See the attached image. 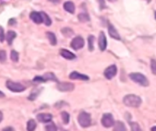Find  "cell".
Listing matches in <instances>:
<instances>
[{
    "instance_id": "6da1fadb",
    "label": "cell",
    "mask_w": 156,
    "mask_h": 131,
    "mask_svg": "<svg viewBox=\"0 0 156 131\" xmlns=\"http://www.w3.org/2000/svg\"><path fill=\"white\" fill-rule=\"evenodd\" d=\"M123 103L127 107H138L142 104V98L136 95H127L123 97Z\"/></svg>"
},
{
    "instance_id": "7a4b0ae2",
    "label": "cell",
    "mask_w": 156,
    "mask_h": 131,
    "mask_svg": "<svg viewBox=\"0 0 156 131\" xmlns=\"http://www.w3.org/2000/svg\"><path fill=\"white\" fill-rule=\"evenodd\" d=\"M130 78L131 80L138 83L139 85H141L142 86H149V81H148L147 78L140 73H131V74H130Z\"/></svg>"
},
{
    "instance_id": "3957f363",
    "label": "cell",
    "mask_w": 156,
    "mask_h": 131,
    "mask_svg": "<svg viewBox=\"0 0 156 131\" xmlns=\"http://www.w3.org/2000/svg\"><path fill=\"white\" fill-rule=\"evenodd\" d=\"M78 121H79V124L80 125V127H90L91 124L90 115L87 112H84V111L80 112V114L79 115V117H78Z\"/></svg>"
},
{
    "instance_id": "277c9868",
    "label": "cell",
    "mask_w": 156,
    "mask_h": 131,
    "mask_svg": "<svg viewBox=\"0 0 156 131\" xmlns=\"http://www.w3.org/2000/svg\"><path fill=\"white\" fill-rule=\"evenodd\" d=\"M6 86L7 89L12 91V92H16V93H19V92H23L26 90V86L21 85L20 83H17L11 80H7L6 83Z\"/></svg>"
},
{
    "instance_id": "5b68a950",
    "label": "cell",
    "mask_w": 156,
    "mask_h": 131,
    "mask_svg": "<svg viewBox=\"0 0 156 131\" xmlns=\"http://www.w3.org/2000/svg\"><path fill=\"white\" fill-rule=\"evenodd\" d=\"M85 43H84V39H83L81 37H74L73 39H72L71 43H70V46L71 48L75 49V50H79L80 48H82L83 47H84Z\"/></svg>"
},
{
    "instance_id": "8992f818",
    "label": "cell",
    "mask_w": 156,
    "mask_h": 131,
    "mask_svg": "<svg viewBox=\"0 0 156 131\" xmlns=\"http://www.w3.org/2000/svg\"><path fill=\"white\" fill-rule=\"evenodd\" d=\"M101 124L105 127H110L114 125V119L111 114H104L101 118Z\"/></svg>"
},
{
    "instance_id": "52a82bcc",
    "label": "cell",
    "mask_w": 156,
    "mask_h": 131,
    "mask_svg": "<svg viewBox=\"0 0 156 131\" xmlns=\"http://www.w3.org/2000/svg\"><path fill=\"white\" fill-rule=\"evenodd\" d=\"M117 74V67L115 65H111L104 71V76L107 79H112Z\"/></svg>"
},
{
    "instance_id": "ba28073f",
    "label": "cell",
    "mask_w": 156,
    "mask_h": 131,
    "mask_svg": "<svg viewBox=\"0 0 156 131\" xmlns=\"http://www.w3.org/2000/svg\"><path fill=\"white\" fill-rule=\"evenodd\" d=\"M57 87L60 91L68 92V91H72L74 89V85L71 83H58Z\"/></svg>"
},
{
    "instance_id": "9c48e42d",
    "label": "cell",
    "mask_w": 156,
    "mask_h": 131,
    "mask_svg": "<svg viewBox=\"0 0 156 131\" xmlns=\"http://www.w3.org/2000/svg\"><path fill=\"white\" fill-rule=\"evenodd\" d=\"M52 115L48 114V113H40L37 116V118L39 122L41 123H49L52 120Z\"/></svg>"
},
{
    "instance_id": "30bf717a",
    "label": "cell",
    "mask_w": 156,
    "mask_h": 131,
    "mask_svg": "<svg viewBox=\"0 0 156 131\" xmlns=\"http://www.w3.org/2000/svg\"><path fill=\"white\" fill-rule=\"evenodd\" d=\"M99 47L101 51H104L107 48V38L106 36L103 32L100 33V37H99Z\"/></svg>"
},
{
    "instance_id": "8fae6325",
    "label": "cell",
    "mask_w": 156,
    "mask_h": 131,
    "mask_svg": "<svg viewBox=\"0 0 156 131\" xmlns=\"http://www.w3.org/2000/svg\"><path fill=\"white\" fill-rule=\"evenodd\" d=\"M30 19L33 22H35L36 24H41L43 23V18L41 16L40 12H37V11H33L30 13Z\"/></svg>"
},
{
    "instance_id": "7c38bea8",
    "label": "cell",
    "mask_w": 156,
    "mask_h": 131,
    "mask_svg": "<svg viewBox=\"0 0 156 131\" xmlns=\"http://www.w3.org/2000/svg\"><path fill=\"white\" fill-rule=\"evenodd\" d=\"M69 78L70 79H76V80H89V76L86 75L80 74L77 71H73L71 72L69 75Z\"/></svg>"
},
{
    "instance_id": "4fadbf2b",
    "label": "cell",
    "mask_w": 156,
    "mask_h": 131,
    "mask_svg": "<svg viewBox=\"0 0 156 131\" xmlns=\"http://www.w3.org/2000/svg\"><path fill=\"white\" fill-rule=\"evenodd\" d=\"M60 55H61V57H63L64 58L69 59V60H72V59L76 58L75 55L72 52L69 51L68 49H60Z\"/></svg>"
},
{
    "instance_id": "5bb4252c",
    "label": "cell",
    "mask_w": 156,
    "mask_h": 131,
    "mask_svg": "<svg viewBox=\"0 0 156 131\" xmlns=\"http://www.w3.org/2000/svg\"><path fill=\"white\" fill-rule=\"evenodd\" d=\"M109 34H110V36L112 38L117 39V40H121V36H120V34L118 33L117 29L114 27L112 25H110V24L109 25Z\"/></svg>"
},
{
    "instance_id": "9a60e30c",
    "label": "cell",
    "mask_w": 156,
    "mask_h": 131,
    "mask_svg": "<svg viewBox=\"0 0 156 131\" xmlns=\"http://www.w3.org/2000/svg\"><path fill=\"white\" fill-rule=\"evenodd\" d=\"M63 7H64V9L67 11V12H69L70 14H73L75 12V5L72 3L71 1L65 2L64 5H63Z\"/></svg>"
},
{
    "instance_id": "2e32d148",
    "label": "cell",
    "mask_w": 156,
    "mask_h": 131,
    "mask_svg": "<svg viewBox=\"0 0 156 131\" xmlns=\"http://www.w3.org/2000/svg\"><path fill=\"white\" fill-rule=\"evenodd\" d=\"M16 37H17V34H16V32H14V31H8V32L6 33V38L7 44H8L9 46L12 45V42H13V40L16 38Z\"/></svg>"
},
{
    "instance_id": "e0dca14e",
    "label": "cell",
    "mask_w": 156,
    "mask_h": 131,
    "mask_svg": "<svg viewBox=\"0 0 156 131\" xmlns=\"http://www.w3.org/2000/svg\"><path fill=\"white\" fill-rule=\"evenodd\" d=\"M47 37L48 39V41L50 42V44L52 46H55L57 45V37L55 36L54 33H52V32H47Z\"/></svg>"
},
{
    "instance_id": "ac0fdd59",
    "label": "cell",
    "mask_w": 156,
    "mask_h": 131,
    "mask_svg": "<svg viewBox=\"0 0 156 131\" xmlns=\"http://www.w3.org/2000/svg\"><path fill=\"white\" fill-rule=\"evenodd\" d=\"M41 13V16H42V18H43V23L46 25V26H50L51 25V19H50V17H48V15L47 14V13H45V12H40Z\"/></svg>"
},
{
    "instance_id": "d6986e66",
    "label": "cell",
    "mask_w": 156,
    "mask_h": 131,
    "mask_svg": "<svg viewBox=\"0 0 156 131\" xmlns=\"http://www.w3.org/2000/svg\"><path fill=\"white\" fill-rule=\"evenodd\" d=\"M36 127H37V124H36V122L34 121V120L33 119L28 120L27 123V129L28 131H33Z\"/></svg>"
},
{
    "instance_id": "ffe728a7",
    "label": "cell",
    "mask_w": 156,
    "mask_h": 131,
    "mask_svg": "<svg viewBox=\"0 0 156 131\" xmlns=\"http://www.w3.org/2000/svg\"><path fill=\"white\" fill-rule=\"evenodd\" d=\"M61 118H62V121H63L64 124H69V114L66 111H63V112H61Z\"/></svg>"
},
{
    "instance_id": "44dd1931",
    "label": "cell",
    "mask_w": 156,
    "mask_h": 131,
    "mask_svg": "<svg viewBox=\"0 0 156 131\" xmlns=\"http://www.w3.org/2000/svg\"><path fill=\"white\" fill-rule=\"evenodd\" d=\"M44 78H45V79L48 81V80H52V81H58V79H57V78L55 76V75L53 74V73H46L44 76Z\"/></svg>"
},
{
    "instance_id": "7402d4cb",
    "label": "cell",
    "mask_w": 156,
    "mask_h": 131,
    "mask_svg": "<svg viewBox=\"0 0 156 131\" xmlns=\"http://www.w3.org/2000/svg\"><path fill=\"white\" fill-rule=\"evenodd\" d=\"M78 18H79V20L80 21V22H88V21H90V17H89V15L88 14H86V13H81V14H79V17H78Z\"/></svg>"
},
{
    "instance_id": "603a6c76",
    "label": "cell",
    "mask_w": 156,
    "mask_h": 131,
    "mask_svg": "<svg viewBox=\"0 0 156 131\" xmlns=\"http://www.w3.org/2000/svg\"><path fill=\"white\" fill-rule=\"evenodd\" d=\"M88 42H89V49L90 51H93V49H94V44H93V42H94V36H90L89 38H88Z\"/></svg>"
},
{
    "instance_id": "cb8c5ba5",
    "label": "cell",
    "mask_w": 156,
    "mask_h": 131,
    "mask_svg": "<svg viewBox=\"0 0 156 131\" xmlns=\"http://www.w3.org/2000/svg\"><path fill=\"white\" fill-rule=\"evenodd\" d=\"M114 129H115L116 131L120 130V131H124L126 128H125V126H124V124L122 122H117L115 124V127H114Z\"/></svg>"
},
{
    "instance_id": "d4e9b609",
    "label": "cell",
    "mask_w": 156,
    "mask_h": 131,
    "mask_svg": "<svg viewBox=\"0 0 156 131\" xmlns=\"http://www.w3.org/2000/svg\"><path fill=\"white\" fill-rule=\"evenodd\" d=\"M10 57H11L12 61L17 62V61H18V58H19V55H18V53H17L16 50H12V51H11V54H10Z\"/></svg>"
},
{
    "instance_id": "484cf974",
    "label": "cell",
    "mask_w": 156,
    "mask_h": 131,
    "mask_svg": "<svg viewBox=\"0 0 156 131\" xmlns=\"http://www.w3.org/2000/svg\"><path fill=\"white\" fill-rule=\"evenodd\" d=\"M6 60V53L5 50H0V62L5 63Z\"/></svg>"
},
{
    "instance_id": "4316f807",
    "label": "cell",
    "mask_w": 156,
    "mask_h": 131,
    "mask_svg": "<svg viewBox=\"0 0 156 131\" xmlns=\"http://www.w3.org/2000/svg\"><path fill=\"white\" fill-rule=\"evenodd\" d=\"M151 69H152V74L156 75V60L154 59L151 60Z\"/></svg>"
},
{
    "instance_id": "83f0119b",
    "label": "cell",
    "mask_w": 156,
    "mask_h": 131,
    "mask_svg": "<svg viewBox=\"0 0 156 131\" xmlns=\"http://www.w3.org/2000/svg\"><path fill=\"white\" fill-rule=\"evenodd\" d=\"M34 82H37V83H41V82H46L47 80L45 79L44 76H35L34 79H33Z\"/></svg>"
},
{
    "instance_id": "f1b7e54d",
    "label": "cell",
    "mask_w": 156,
    "mask_h": 131,
    "mask_svg": "<svg viewBox=\"0 0 156 131\" xmlns=\"http://www.w3.org/2000/svg\"><path fill=\"white\" fill-rule=\"evenodd\" d=\"M45 128H46L47 130H48V131H56V130H57V127H56L55 124H53V123H50V124L47 125Z\"/></svg>"
},
{
    "instance_id": "f546056e",
    "label": "cell",
    "mask_w": 156,
    "mask_h": 131,
    "mask_svg": "<svg viewBox=\"0 0 156 131\" xmlns=\"http://www.w3.org/2000/svg\"><path fill=\"white\" fill-rule=\"evenodd\" d=\"M130 126H131V130H133V131H139V130H141V127H139V125L137 123H130Z\"/></svg>"
},
{
    "instance_id": "4dcf8cb0",
    "label": "cell",
    "mask_w": 156,
    "mask_h": 131,
    "mask_svg": "<svg viewBox=\"0 0 156 131\" xmlns=\"http://www.w3.org/2000/svg\"><path fill=\"white\" fill-rule=\"evenodd\" d=\"M6 37H5V33H4V29L2 27H0V42H4Z\"/></svg>"
},
{
    "instance_id": "1f68e13d",
    "label": "cell",
    "mask_w": 156,
    "mask_h": 131,
    "mask_svg": "<svg viewBox=\"0 0 156 131\" xmlns=\"http://www.w3.org/2000/svg\"><path fill=\"white\" fill-rule=\"evenodd\" d=\"M38 92H32L31 95L28 96V99L29 100H35L37 98V96H38Z\"/></svg>"
},
{
    "instance_id": "d6a6232c",
    "label": "cell",
    "mask_w": 156,
    "mask_h": 131,
    "mask_svg": "<svg viewBox=\"0 0 156 131\" xmlns=\"http://www.w3.org/2000/svg\"><path fill=\"white\" fill-rule=\"evenodd\" d=\"M9 25H10V26H13V25H16V19H13V18H11V19H9Z\"/></svg>"
},
{
    "instance_id": "836d02e7",
    "label": "cell",
    "mask_w": 156,
    "mask_h": 131,
    "mask_svg": "<svg viewBox=\"0 0 156 131\" xmlns=\"http://www.w3.org/2000/svg\"><path fill=\"white\" fill-rule=\"evenodd\" d=\"M48 1L51 2V3H54V4H58V3L60 2V0H48Z\"/></svg>"
},
{
    "instance_id": "e575fe53",
    "label": "cell",
    "mask_w": 156,
    "mask_h": 131,
    "mask_svg": "<svg viewBox=\"0 0 156 131\" xmlns=\"http://www.w3.org/2000/svg\"><path fill=\"white\" fill-rule=\"evenodd\" d=\"M100 8H101V9L106 6L105 5H103V1H102V0H100Z\"/></svg>"
},
{
    "instance_id": "d590c367",
    "label": "cell",
    "mask_w": 156,
    "mask_h": 131,
    "mask_svg": "<svg viewBox=\"0 0 156 131\" xmlns=\"http://www.w3.org/2000/svg\"><path fill=\"white\" fill-rule=\"evenodd\" d=\"M2 120H3V113L0 111V122H1Z\"/></svg>"
},
{
    "instance_id": "8d00e7d4",
    "label": "cell",
    "mask_w": 156,
    "mask_h": 131,
    "mask_svg": "<svg viewBox=\"0 0 156 131\" xmlns=\"http://www.w3.org/2000/svg\"><path fill=\"white\" fill-rule=\"evenodd\" d=\"M2 97H5V94L2 91H0V98H2Z\"/></svg>"
},
{
    "instance_id": "74e56055",
    "label": "cell",
    "mask_w": 156,
    "mask_h": 131,
    "mask_svg": "<svg viewBox=\"0 0 156 131\" xmlns=\"http://www.w3.org/2000/svg\"><path fill=\"white\" fill-rule=\"evenodd\" d=\"M4 130H13V128L12 127H6V128H4Z\"/></svg>"
},
{
    "instance_id": "f35d334b",
    "label": "cell",
    "mask_w": 156,
    "mask_h": 131,
    "mask_svg": "<svg viewBox=\"0 0 156 131\" xmlns=\"http://www.w3.org/2000/svg\"><path fill=\"white\" fill-rule=\"evenodd\" d=\"M152 130H156V127H152Z\"/></svg>"
},
{
    "instance_id": "ab89813d",
    "label": "cell",
    "mask_w": 156,
    "mask_h": 131,
    "mask_svg": "<svg viewBox=\"0 0 156 131\" xmlns=\"http://www.w3.org/2000/svg\"><path fill=\"white\" fill-rule=\"evenodd\" d=\"M109 1H110V2H115L116 0H109Z\"/></svg>"
},
{
    "instance_id": "60d3db41",
    "label": "cell",
    "mask_w": 156,
    "mask_h": 131,
    "mask_svg": "<svg viewBox=\"0 0 156 131\" xmlns=\"http://www.w3.org/2000/svg\"><path fill=\"white\" fill-rule=\"evenodd\" d=\"M146 2H151V0H145Z\"/></svg>"
},
{
    "instance_id": "b9f144b4",
    "label": "cell",
    "mask_w": 156,
    "mask_h": 131,
    "mask_svg": "<svg viewBox=\"0 0 156 131\" xmlns=\"http://www.w3.org/2000/svg\"><path fill=\"white\" fill-rule=\"evenodd\" d=\"M155 19H156V12H155Z\"/></svg>"
}]
</instances>
